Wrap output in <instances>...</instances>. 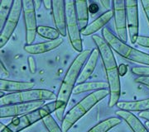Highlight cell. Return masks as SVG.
<instances>
[{"instance_id":"cell-1","label":"cell","mask_w":149,"mask_h":132,"mask_svg":"<svg viewBox=\"0 0 149 132\" xmlns=\"http://www.w3.org/2000/svg\"><path fill=\"white\" fill-rule=\"evenodd\" d=\"M92 40L100 51V58L104 65L106 75L107 83L109 85V99L108 105L113 107L117 105L121 96V83L120 75L118 74V66L113 50L103 37L98 35L92 36Z\"/></svg>"},{"instance_id":"cell-2","label":"cell","mask_w":149,"mask_h":132,"mask_svg":"<svg viewBox=\"0 0 149 132\" xmlns=\"http://www.w3.org/2000/svg\"><path fill=\"white\" fill-rule=\"evenodd\" d=\"M91 51L92 50L90 49L83 50L70 64L60 86V89L56 100L60 107L63 106H67L68 105L70 96L73 94V90L76 86L75 84L77 83V80L80 77L81 70L91 55Z\"/></svg>"},{"instance_id":"cell-3","label":"cell","mask_w":149,"mask_h":132,"mask_svg":"<svg viewBox=\"0 0 149 132\" xmlns=\"http://www.w3.org/2000/svg\"><path fill=\"white\" fill-rule=\"evenodd\" d=\"M109 96V89L95 91L85 96L75 105L66 112L61 122V129L63 132H68L76 122L88 113L100 102Z\"/></svg>"},{"instance_id":"cell-4","label":"cell","mask_w":149,"mask_h":132,"mask_svg":"<svg viewBox=\"0 0 149 132\" xmlns=\"http://www.w3.org/2000/svg\"><path fill=\"white\" fill-rule=\"evenodd\" d=\"M102 37L109 45L112 50L123 58L134 63L149 66V54L128 46L127 43L116 37L109 28L104 27L102 30Z\"/></svg>"},{"instance_id":"cell-5","label":"cell","mask_w":149,"mask_h":132,"mask_svg":"<svg viewBox=\"0 0 149 132\" xmlns=\"http://www.w3.org/2000/svg\"><path fill=\"white\" fill-rule=\"evenodd\" d=\"M57 95L53 92L47 89H29L19 93H8L6 95L1 96L0 106L14 105L20 103H27L38 101H56Z\"/></svg>"},{"instance_id":"cell-6","label":"cell","mask_w":149,"mask_h":132,"mask_svg":"<svg viewBox=\"0 0 149 132\" xmlns=\"http://www.w3.org/2000/svg\"><path fill=\"white\" fill-rule=\"evenodd\" d=\"M58 108H60V106L57 104L56 101H52V102L45 104L42 108L33 111L32 113L18 117H14L7 126L13 132L21 131L38 121L42 120L44 117L48 115H52V113L55 112Z\"/></svg>"},{"instance_id":"cell-7","label":"cell","mask_w":149,"mask_h":132,"mask_svg":"<svg viewBox=\"0 0 149 132\" xmlns=\"http://www.w3.org/2000/svg\"><path fill=\"white\" fill-rule=\"evenodd\" d=\"M65 16H66V30L69 41L75 51L81 53L83 51V44L81 39L80 30L76 17L75 1H65Z\"/></svg>"},{"instance_id":"cell-8","label":"cell","mask_w":149,"mask_h":132,"mask_svg":"<svg viewBox=\"0 0 149 132\" xmlns=\"http://www.w3.org/2000/svg\"><path fill=\"white\" fill-rule=\"evenodd\" d=\"M22 12V1L14 0L9 16L8 17L5 24L0 32V48L4 47V46L10 40L13 32H15L18 21L20 20Z\"/></svg>"},{"instance_id":"cell-9","label":"cell","mask_w":149,"mask_h":132,"mask_svg":"<svg viewBox=\"0 0 149 132\" xmlns=\"http://www.w3.org/2000/svg\"><path fill=\"white\" fill-rule=\"evenodd\" d=\"M36 8L32 0L22 1V14L26 31V45H32L37 35Z\"/></svg>"},{"instance_id":"cell-10","label":"cell","mask_w":149,"mask_h":132,"mask_svg":"<svg viewBox=\"0 0 149 132\" xmlns=\"http://www.w3.org/2000/svg\"><path fill=\"white\" fill-rule=\"evenodd\" d=\"M112 10L113 12L114 26L118 37L123 41L127 43L128 39L126 5L123 0H113Z\"/></svg>"},{"instance_id":"cell-11","label":"cell","mask_w":149,"mask_h":132,"mask_svg":"<svg viewBox=\"0 0 149 132\" xmlns=\"http://www.w3.org/2000/svg\"><path fill=\"white\" fill-rule=\"evenodd\" d=\"M126 14H127V26L128 38L131 43L137 44L139 36V2L135 0L125 1Z\"/></svg>"},{"instance_id":"cell-12","label":"cell","mask_w":149,"mask_h":132,"mask_svg":"<svg viewBox=\"0 0 149 132\" xmlns=\"http://www.w3.org/2000/svg\"><path fill=\"white\" fill-rule=\"evenodd\" d=\"M45 104H46L45 101H38V102H32L27 103L3 106L0 107V117L1 119H3L8 117L14 118V117L24 116L42 108L43 106H45Z\"/></svg>"},{"instance_id":"cell-13","label":"cell","mask_w":149,"mask_h":132,"mask_svg":"<svg viewBox=\"0 0 149 132\" xmlns=\"http://www.w3.org/2000/svg\"><path fill=\"white\" fill-rule=\"evenodd\" d=\"M52 13L56 29L62 37H66V16H65V1L52 0Z\"/></svg>"},{"instance_id":"cell-14","label":"cell","mask_w":149,"mask_h":132,"mask_svg":"<svg viewBox=\"0 0 149 132\" xmlns=\"http://www.w3.org/2000/svg\"><path fill=\"white\" fill-rule=\"evenodd\" d=\"M113 17V12L112 9L104 12L103 14L98 17L91 23H90L85 29L80 31L81 36H85V37L94 36L95 33L99 32L100 30L101 29L103 30L104 28V26H106Z\"/></svg>"},{"instance_id":"cell-15","label":"cell","mask_w":149,"mask_h":132,"mask_svg":"<svg viewBox=\"0 0 149 132\" xmlns=\"http://www.w3.org/2000/svg\"><path fill=\"white\" fill-rule=\"evenodd\" d=\"M100 57V55L99 50L97 48L92 50L90 57L88 58L86 63L85 64L83 69L81 70L80 77H79V79L77 80V84H80L85 83L93 75L94 72H95V69L96 66H97V64H98Z\"/></svg>"},{"instance_id":"cell-16","label":"cell","mask_w":149,"mask_h":132,"mask_svg":"<svg viewBox=\"0 0 149 132\" xmlns=\"http://www.w3.org/2000/svg\"><path fill=\"white\" fill-rule=\"evenodd\" d=\"M64 40L62 38H59L54 41H47L45 42L37 43V44L26 45L23 49L26 52L31 55H40L53 50L59 46H61Z\"/></svg>"},{"instance_id":"cell-17","label":"cell","mask_w":149,"mask_h":132,"mask_svg":"<svg viewBox=\"0 0 149 132\" xmlns=\"http://www.w3.org/2000/svg\"><path fill=\"white\" fill-rule=\"evenodd\" d=\"M35 86L33 82L14 81L10 79H0V91L7 93H19L26 90L32 89Z\"/></svg>"},{"instance_id":"cell-18","label":"cell","mask_w":149,"mask_h":132,"mask_svg":"<svg viewBox=\"0 0 149 132\" xmlns=\"http://www.w3.org/2000/svg\"><path fill=\"white\" fill-rule=\"evenodd\" d=\"M115 114L117 115L118 117L121 118L123 121L125 122L133 132H149L145 125L133 112L118 110L115 112Z\"/></svg>"},{"instance_id":"cell-19","label":"cell","mask_w":149,"mask_h":132,"mask_svg":"<svg viewBox=\"0 0 149 132\" xmlns=\"http://www.w3.org/2000/svg\"><path fill=\"white\" fill-rule=\"evenodd\" d=\"M117 107L121 111L134 112V111H149V97L146 99H142L139 101H130V102H118L117 103Z\"/></svg>"},{"instance_id":"cell-20","label":"cell","mask_w":149,"mask_h":132,"mask_svg":"<svg viewBox=\"0 0 149 132\" xmlns=\"http://www.w3.org/2000/svg\"><path fill=\"white\" fill-rule=\"evenodd\" d=\"M75 12L76 17L79 24L80 31L85 29L88 26L89 21V6L88 2L85 0H77L75 1Z\"/></svg>"},{"instance_id":"cell-21","label":"cell","mask_w":149,"mask_h":132,"mask_svg":"<svg viewBox=\"0 0 149 132\" xmlns=\"http://www.w3.org/2000/svg\"><path fill=\"white\" fill-rule=\"evenodd\" d=\"M109 89V85L104 81H93V82H85L80 84H77L73 90V94L77 95L83 93L88 92H95L99 90Z\"/></svg>"},{"instance_id":"cell-22","label":"cell","mask_w":149,"mask_h":132,"mask_svg":"<svg viewBox=\"0 0 149 132\" xmlns=\"http://www.w3.org/2000/svg\"><path fill=\"white\" fill-rule=\"evenodd\" d=\"M122 121V119L119 117H109L98 123L87 132H108L113 128L118 126Z\"/></svg>"},{"instance_id":"cell-23","label":"cell","mask_w":149,"mask_h":132,"mask_svg":"<svg viewBox=\"0 0 149 132\" xmlns=\"http://www.w3.org/2000/svg\"><path fill=\"white\" fill-rule=\"evenodd\" d=\"M37 35L45 38L48 41H54L60 38L61 34L56 29V27L46 26H38L37 27Z\"/></svg>"},{"instance_id":"cell-24","label":"cell","mask_w":149,"mask_h":132,"mask_svg":"<svg viewBox=\"0 0 149 132\" xmlns=\"http://www.w3.org/2000/svg\"><path fill=\"white\" fill-rule=\"evenodd\" d=\"M13 2L14 1L13 0L1 1V4H0V28L1 30L4 26L8 17L9 16Z\"/></svg>"},{"instance_id":"cell-25","label":"cell","mask_w":149,"mask_h":132,"mask_svg":"<svg viewBox=\"0 0 149 132\" xmlns=\"http://www.w3.org/2000/svg\"><path fill=\"white\" fill-rule=\"evenodd\" d=\"M42 122L48 132H63L61 127L57 124V122H56L52 115H48L44 117Z\"/></svg>"},{"instance_id":"cell-26","label":"cell","mask_w":149,"mask_h":132,"mask_svg":"<svg viewBox=\"0 0 149 132\" xmlns=\"http://www.w3.org/2000/svg\"><path fill=\"white\" fill-rule=\"evenodd\" d=\"M131 72L139 77H149V66H134Z\"/></svg>"},{"instance_id":"cell-27","label":"cell","mask_w":149,"mask_h":132,"mask_svg":"<svg viewBox=\"0 0 149 132\" xmlns=\"http://www.w3.org/2000/svg\"><path fill=\"white\" fill-rule=\"evenodd\" d=\"M27 63H28V67H29V70L31 72V74H36L37 71V63L35 59L32 56H29L27 58Z\"/></svg>"},{"instance_id":"cell-28","label":"cell","mask_w":149,"mask_h":132,"mask_svg":"<svg viewBox=\"0 0 149 132\" xmlns=\"http://www.w3.org/2000/svg\"><path fill=\"white\" fill-rule=\"evenodd\" d=\"M137 45L139 46L145 48H149V37H145V36H140L138 39Z\"/></svg>"},{"instance_id":"cell-29","label":"cell","mask_w":149,"mask_h":132,"mask_svg":"<svg viewBox=\"0 0 149 132\" xmlns=\"http://www.w3.org/2000/svg\"><path fill=\"white\" fill-rule=\"evenodd\" d=\"M0 75H1V79H7L9 78L10 73L5 67L3 60H1V66H0Z\"/></svg>"},{"instance_id":"cell-30","label":"cell","mask_w":149,"mask_h":132,"mask_svg":"<svg viewBox=\"0 0 149 132\" xmlns=\"http://www.w3.org/2000/svg\"><path fill=\"white\" fill-rule=\"evenodd\" d=\"M141 5L143 7V9L144 13L146 15V17L148 19L149 24V0H143L140 2Z\"/></svg>"},{"instance_id":"cell-31","label":"cell","mask_w":149,"mask_h":132,"mask_svg":"<svg viewBox=\"0 0 149 132\" xmlns=\"http://www.w3.org/2000/svg\"><path fill=\"white\" fill-rule=\"evenodd\" d=\"M135 82L139 84L149 88V77H138L135 79Z\"/></svg>"},{"instance_id":"cell-32","label":"cell","mask_w":149,"mask_h":132,"mask_svg":"<svg viewBox=\"0 0 149 132\" xmlns=\"http://www.w3.org/2000/svg\"><path fill=\"white\" fill-rule=\"evenodd\" d=\"M99 10H100V7L96 3H91V5L89 6V12L93 15L97 13Z\"/></svg>"},{"instance_id":"cell-33","label":"cell","mask_w":149,"mask_h":132,"mask_svg":"<svg viewBox=\"0 0 149 132\" xmlns=\"http://www.w3.org/2000/svg\"><path fill=\"white\" fill-rule=\"evenodd\" d=\"M128 73V67L126 64H121L118 65V74L120 76H124L125 74Z\"/></svg>"},{"instance_id":"cell-34","label":"cell","mask_w":149,"mask_h":132,"mask_svg":"<svg viewBox=\"0 0 149 132\" xmlns=\"http://www.w3.org/2000/svg\"><path fill=\"white\" fill-rule=\"evenodd\" d=\"M100 3L101 4L104 8L106 9V11L111 10L110 8H111L112 5V1H109V0H100Z\"/></svg>"},{"instance_id":"cell-35","label":"cell","mask_w":149,"mask_h":132,"mask_svg":"<svg viewBox=\"0 0 149 132\" xmlns=\"http://www.w3.org/2000/svg\"><path fill=\"white\" fill-rule=\"evenodd\" d=\"M43 2V6L45 7V8L47 10H52V0H44Z\"/></svg>"},{"instance_id":"cell-36","label":"cell","mask_w":149,"mask_h":132,"mask_svg":"<svg viewBox=\"0 0 149 132\" xmlns=\"http://www.w3.org/2000/svg\"><path fill=\"white\" fill-rule=\"evenodd\" d=\"M0 132H13L8 126L3 125V123L0 124Z\"/></svg>"},{"instance_id":"cell-37","label":"cell","mask_w":149,"mask_h":132,"mask_svg":"<svg viewBox=\"0 0 149 132\" xmlns=\"http://www.w3.org/2000/svg\"><path fill=\"white\" fill-rule=\"evenodd\" d=\"M139 117L145 119L146 121H149V111L140 112L139 113Z\"/></svg>"},{"instance_id":"cell-38","label":"cell","mask_w":149,"mask_h":132,"mask_svg":"<svg viewBox=\"0 0 149 132\" xmlns=\"http://www.w3.org/2000/svg\"><path fill=\"white\" fill-rule=\"evenodd\" d=\"M33 2H34V6H35L36 10H38L41 8L42 4H43L42 1H40V0H33Z\"/></svg>"},{"instance_id":"cell-39","label":"cell","mask_w":149,"mask_h":132,"mask_svg":"<svg viewBox=\"0 0 149 132\" xmlns=\"http://www.w3.org/2000/svg\"><path fill=\"white\" fill-rule=\"evenodd\" d=\"M144 125H145V126L148 128V130L149 131V121H146L145 123H144Z\"/></svg>"}]
</instances>
